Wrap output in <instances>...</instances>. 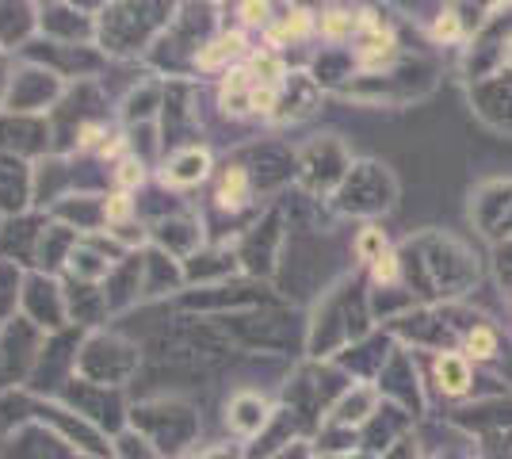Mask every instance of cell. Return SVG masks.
Instances as JSON below:
<instances>
[{
    "label": "cell",
    "mask_w": 512,
    "mask_h": 459,
    "mask_svg": "<svg viewBox=\"0 0 512 459\" xmlns=\"http://www.w3.org/2000/svg\"><path fill=\"white\" fill-rule=\"evenodd\" d=\"M394 54H398L394 35H390L386 27H375V31H367V39H363L360 50H356V62H360L363 69H383L394 62Z\"/></svg>",
    "instance_id": "1"
},
{
    "label": "cell",
    "mask_w": 512,
    "mask_h": 459,
    "mask_svg": "<svg viewBox=\"0 0 512 459\" xmlns=\"http://www.w3.org/2000/svg\"><path fill=\"white\" fill-rule=\"evenodd\" d=\"M436 379H440L444 394H467V387H470L467 356H440V360H436Z\"/></svg>",
    "instance_id": "2"
},
{
    "label": "cell",
    "mask_w": 512,
    "mask_h": 459,
    "mask_svg": "<svg viewBox=\"0 0 512 459\" xmlns=\"http://www.w3.org/2000/svg\"><path fill=\"white\" fill-rule=\"evenodd\" d=\"M310 27H314L310 12H287V20L268 27V43L279 46L283 39H302V35H310Z\"/></svg>",
    "instance_id": "3"
},
{
    "label": "cell",
    "mask_w": 512,
    "mask_h": 459,
    "mask_svg": "<svg viewBox=\"0 0 512 459\" xmlns=\"http://www.w3.org/2000/svg\"><path fill=\"white\" fill-rule=\"evenodd\" d=\"M352 31H360V20H356L352 12H344V8H333V12H325V16H321V35H325V39H333V43L348 39Z\"/></svg>",
    "instance_id": "4"
},
{
    "label": "cell",
    "mask_w": 512,
    "mask_h": 459,
    "mask_svg": "<svg viewBox=\"0 0 512 459\" xmlns=\"http://www.w3.org/2000/svg\"><path fill=\"white\" fill-rule=\"evenodd\" d=\"M493 352H497V333L490 326H478L467 333V341H463V356L467 360H490Z\"/></svg>",
    "instance_id": "5"
},
{
    "label": "cell",
    "mask_w": 512,
    "mask_h": 459,
    "mask_svg": "<svg viewBox=\"0 0 512 459\" xmlns=\"http://www.w3.org/2000/svg\"><path fill=\"white\" fill-rule=\"evenodd\" d=\"M237 54H241V35H226V39H218L211 50L199 54V66L214 69V66H222L226 58H237Z\"/></svg>",
    "instance_id": "6"
},
{
    "label": "cell",
    "mask_w": 512,
    "mask_h": 459,
    "mask_svg": "<svg viewBox=\"0 0 512 459\" xmlns=\"http://www.w3.org/2000/svg\"><path fill=\"white\" fill-rule=\"evenodd\" d=\"M386 253V238L383 230H363L360 241H356V257H360L363 264H375L379 257Z\"/></svg>",
    "instance_id": "7"
},
{
    "label": "cell",
    "mask_w": 512,
    "mask_h": 459,
    "mask_svg": "<svg viewBox=\"0 0 512 459\" xmlns=\"http://www.w3.org/2000/svg\"><path fill=\"white\" fill-rule=\"evenodd\" d=\"M371 276H375L379 284H394V280H398V257H394V253L386 249L383 257L371 264Z\"/></svg>",
    "instance_id": "8"
},
{
    "label": "cell",
    "mask_w": 512,
    "mask_h": 459,
    "mask_svg": "<svg viewBox=\"0 0 512 459\" xmlns=\"http://www.w3.org/2000/svg\"><path fill=\"white\" fill-rule=\"evenodd\" d=\"M432 35L444 43V39H459V20L451 16V12H444L440 20H436V27H432Z\"/></svg>",
    "instance_id": "9"
},
{
    "label": "cell",
    "mask_w": 512,
    "mask_h": 459,
    "mask_svg": "<svg viewBox=\"0 0 512 459\" xmlns=\"http://www.w3.org/2000/svg\"><path fill=\"white\" fill-rule=\"evenodd\" d=\"M241 16H245V23H268V4L264 0H249L241 8Z\"/></svg>",
    "instance_id": "10"
},
{
    "label": "cell",
    "mask_w": 512,
    "mask_h": 459,
    "mask_svg": "<svg viewBox=\"0 0 512 459\" xmlns=\"http://www.w3.org/2000/svg\"><path fill=\"white\" fill-rule=\"evenodd\" d=\"M119 180H123V184H134V180H142V173H134V165H123V173H119Z\"/></svg>",
    "instance_id": "11"
}]
</instances>
